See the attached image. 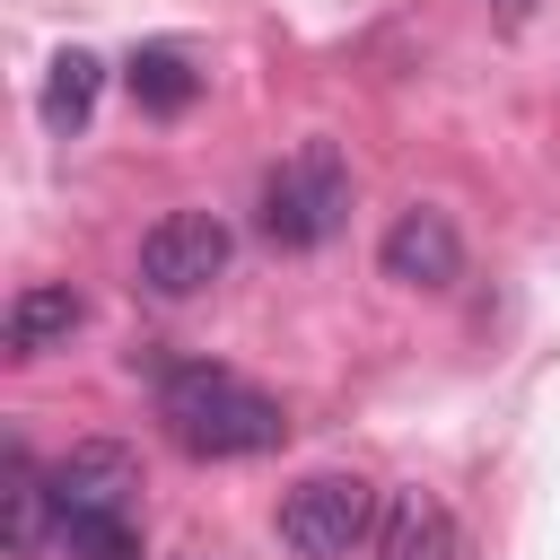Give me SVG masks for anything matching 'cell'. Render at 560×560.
<instances>
[{
    "instance_id": "8",
    "label": "cell",
    "mask_w": 560,
    "mask_h": 560,
    "mask_svg": "<svg viewBox=\"0 0 560 560\" xmlns=\"http://www.w3.org/2000/svg\"><path fill=\"white\" fill-rule=\"evenodd\" d=\"M88 324V298L70 280H35L9 298V359H44V350H70V332Z\"/></svg>"
},
{
    "instance_id": "1",
    "label": "cell",
    "mask_w": 560,
    "mask_h": 560,
    "mask_svg": "<svg viewBox=\"0 0 560 560\" xmlns=\"http://www.w3.org/2000/svg\"><path fill=\"white\" fill-rule=\"evenodd\" d=\"M158 420H166V438H175L184 455H201V464L271 455V446L289 438V411H280L262 385H245L236 368H210V359L158 368Z\"/></svg>"
},
{
    "instance_id": "13",
    "label": "cell",
    "mask_w": 560,
    "mask_h": 560,
    "mask_svg": "<svg viewBox=\"0 0 560 560\" xmlns=\"http://www.w3.org/2000/svg\"><path fill=\"white\" fill-rule=\"evenodd\" d=\"M499 9H508V18H525V9H534V0H499Z\"/></svg>"
},
{
    "instance_id": "4",
    "label": "cell",
    "mask_w": 560,
    "mask_h": 560,
    "mask_svg": "<svg viewBox=\"0 0 560 560\" xmlns=\"http://www.w3.org/2000/svg\"><path fill=\"white\" fill-rule=\"evenodd\" d=\"M228 254H236L228 219H210V210H166V219L140 236V289L166 298V306H184V298H201V289L228 271Z\"/></svg>"
},
{
    "instance_id": "2",
    "label": "cell",
    "mask_w": 560,
    "mask_h": 560,
    "mask_svg": "<svg viewBox=\"0 0 560 560\" xmlns=\"http://www.w3.org/2000/svg\"><path fill=\"white\" fill-rule=\"evenodd\" d=\"M254 219H262V236H271L280 254L332 245L341 219H350V166H341V149H332V140H306L298 158H280V166L262 175Z\"/></svg>"
},
{
    "instance_id": "10",
    "label": "cell",
    "mask_w": 560,
    "mask_h": 560,
    "mask_svg": "<svg viewBox=\"0 0 560 560\" xmlns=\"http://www.w3.org/2000/svg\"><path fill=\"white\" fill-rule=\"evenodd\" d=\"M96 88H105V61H96V52H79V44H70V52H52L44 96H35V105H44V131H61V140H70V131L96 114Z\"/></svg>"
},
{
    "instance_id": "9",
    "label": "cell",
    "mask_w": 560,
    "mask_h": 560,
    "mask_svg": "<svg viewBox=\"0 0 560 560\" xmlns=\"http://www.w3.org/2000/svg\"><path fill=\"white\" fill-rule=\"evenodd\" d=\"M122 88H131V105L140 114H184L192 96H201V61L184 52V44H131V61H122Z\"/></svg>"
},
{
    "instance_id": "11",
    "label": "cell",
    "mask_w": 560,
    "mask_h": 560,
    "mask_svg": "<svg viewBox=\"0 0 560 560\" xmlns=\"http://www.w3.org/2000/svg\"><path fill=\"white\" fill-rule=\"evenodd\" d=\"M44 516H52V490L26 455V438H9V560H26L44 542Z\"/></svg>"
},
{
    "instance_id": "5",
    "label": "cell",
    "mask_w": 560,
    "mask_h": 560,
    "mask_svg": "<svg viewBox=\"0 0 560 560\" xmlns=\"http://www.w3.org/2000/svg\"><path fill=\"white\" fill-rule=\"evenodd\" d=\"M376 271L402 280V289H455V280H464V236H455V219H446L438 201L394 210V228L376 236Z\"/></svg>"
},
{
    "instance_id": "3",
    "label": "cell",
    "mask_w": 560,
    "mask_h": 560,
    "mask_svg": "<svg viewBox=\"0 0 560 560\" xmlns=\"http://www.w3.org/2000/svg\"><path fill=\"white\" fill-rule=\"evenodd\" d=\"M271 525H280V542L298 560H350L376 534V490L359 472H306V481L280 490V516Z\"/></svg>"
},
{
    "instance_id": "7",
    "label": "cell",
    "mask_w": 560,
    "mask_h": 560,
    "mask_svg": "<svg viewBox=\"0 0 560 560\" xmlns=\"http://www.w3.org/2000/svg\"><path fill=\"white\" fill-rule=\"evenodd\" d=\"M368 560H464V525L438 490H394L376 508V534H368Z\"/></svg>"
},
{
    "instance_id": "6",
    "label": "cell",
    "mask_w": 560,
    "mask_h": 560,
    "mask_svg": "<svg viewBox=\"0 0 560 560\" xmlns=\"http://www.w3.org/2000/svg\"><path fill=\"white\" fill-rule=\"evenodd\" d=\"M44 490H52V525H61V516L131 508V490H140V455H131L122 438H79V446L44 472Z\"/></svg>"
},
{
    "instance_id": "12",
    "label": "cell",
    "mask_w": 560,
    "mask_h": 560,
    "mask_svg": "<svg viewBox=\"0 0 560 560\" xmlns=\"http://www.w3.org/2000/svg\"><path fill=\"white\" fill-rule=\"evenodd\" d=\"M52 534H61V551H70V560H149V542H140V516H131V508H105V516H61Z\"/></svg>"
}]
</instances>
